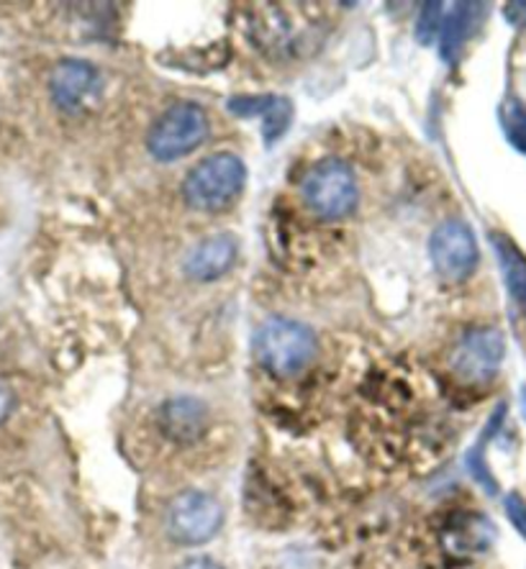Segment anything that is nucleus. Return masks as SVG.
<instances>
[{"label":"nucleus","instance_id":"nucleus-1","mask_svg":"<svg viewBox=\"0 0 526 569\" xmlns=\"http://www.w3.org/2000/svg\"><path fill=\"white\" fill-rule=\"evenodd\" d=\"M252 349L257 362L267 372L290 378L314 362L319 341L306 323L290 321V318H270L255 331Z\"/></svg>","mask_w":526,"mask_h":569},{"label":"nucleus","instance_id":"nucleus-2","mask_svg":"<svg viewBox=\"0 0 526 569\" xmlns=\"http://www.w3.org/2000/svg\"><path fill=\"white\" fill-rule=\"evenodd\" d=\"M247 186V167L237 154L219 152L198 162L182 182V198L196 211H224Z\"/></svg>","mask_w":526,"mask_h":569},{"label":"nucleus","instance_id":"nucleus-3","mask_svg":"<svg viewBox=\"0 0 526 569\" xmlns=\"http://www.w3.org/2000/svg\"><path fill=\"white\" fill-rule=\"evenodd\" d=\"M308 208L321 219H347L360 203V188L353 167L341 159H321L304 180Z\"/></svg>","mask_w":526,"mask_h":569},{"label":"nucleus","instance_id":"nucleus-4","mask_svg":"<svg viewBox=\"0 0 526 569\" xmlns=\"http://www.w3.org/2000/svg\"><path fill=\"white\" fill-rule=\"evenodd\" d=\"M208 137V116L196 103H178L165 111L160 121L149 131V152L160 162H175L204 144Z\"/></svg>","mask_w":526,"mask_h":569},{"label":"nucleus","instance_id":"nucleus-5","mask_svg":"<svg viewBox=\"0 0 526 569\" xmlns=\"http://www.w3.org/2000/svg\"><path fill=\"white\" fill-rule=\"evenodd\" d=\"M429 257L439 278L447 282H463L478 267L480 249L470 226L463 219H447L431 233Z\"/></svg>","mask_w":526,"mask_h":569},{"label":"nucleus","instance_id":"nucleus-6","mask_svg":"<svg viewBox=\"0 0 526 569\" xmlns=\"http://www.w3.org/2000/svg\"><path fill=\"white\" fill-rule=\"evenodd\" d=\"M224 508L208 492L188 490L178 496L167 510V531L178 543H206L221 531Z\"/></svg>","mask_w":526,"mask_h":569},{"label":"nucleus","instance_id":"nucleus-7","mask_svg":"<svg viewBox=\"0 0 526 569\" xmlns=\"http://www.w3.org/2000/svg\"><path fill=\"white\" fill-rule=\"evenodd\" d=\"M504 333L498 329H473L465 333L455 351V370L465 380L486 382L498 372L500 362H504Z\"/></svg>","mask_w":526,"mask_h":569},{"label":"nucleus","instance_id":"nucleus-8","mask_svg":"<svg viewBox=\"0 0 526 569\" xmlns=\"http://www.w3.org/2000/svg\"><path fill=\"white\" fill-rule=\"evenodd\" d=\"M100 86V72L86 60H62L49 74V93L62 111H78Z\"/></svg>","mask_w":526,"mask_h":569},{"label":"nucleus","instance_id":"nucleus-9","mask_svg":"<svg viewBox=\"0 0 526 569\" xmlns=\"http://www.w3.org/2000/svg\"><path fill=\"white\" fill-rule=\"evenodd\" d=\"M239 244L231 233H216V237L200 241V244L188 254L186 272L188 278L198 282H214L221 274H227L234 262H237Z\"/></svg>","mask_w":526,"mask_h":569},{"label":"nucleus","instance_id":"nucleus-10","mask_svg":"<svg viewBox=\"0 0 526 569\" xmlns=\"http://www.w3.org/2000/svg\"><path fill=\"white\" fill-rule=\"evenodd\" d=\"M206 426V408L193 398L170 400L162 408V429L170 439L186 443L198 439Z\"/></svg>","mask_w":526,"mask_h":569},{"label":"nucleus","instance_id":"nucleus-11","mask_svg":"<svg viewBox=\"0 0 526 569\" xmlns=\"http://www.w3.org/2000/svg\"><path fill=\"white\" fill-rule=\"evenodd\" d=\"M494 249L500 264V272H504L506 290L526 303V257L519 247L514 244L512 239L504 237V233H494Z\"/></svg>","mask_w":526,"mask_h":569},{"label":"nucleus","instance_id":"nucleus-12","mask_svg":"<svg viewBox=\"0 0 526 569\" xmlns=\"http://www.w3.org/2000/svg\"><path fill=\"white\" fill-rule=\"evenodd\" d=\"M473 11L475 6L470 3H455L449 6V13H445L439 33H441V57H445L447 62H453L455 57L460 54L467 37H470Z\"/></svg>","mask_w":526,"mask_h":569},{"label":"nucleus","instance_id":"nucleus-13","mask_svg":"<svg viewBox=\"0 0 526 569\" xmlns=\"http://www.w3.org/2000/svg\"><path fill=\"white\" fill-rule=\"evenodd\" d=\"M504 416H506V406H498L496 413L490 416V421L486 426V431H483V437L478 439V443H475V447L467 451V470H470V475L483 485V490L490 492V496H496L498 485L494 480V475H490L488 462H486V441L500 429V421H504Z\"/></svg>","mask_w":526,"mask_h":569},{"label":"nucleus","instance_id":"nucleus-14","mask_svg":"<svg viewBox=\"0 0 526 569\" xmlns=\"http://www.w3.org/2000/svg\"><path fill=\"white\" fill-rule=\"evenodd\" d=\"M290 121H294V103L288 98H278L275 96V103L270 106V111L262 116V133H265V144L272 147L282 133L288 131Z\"/></svg>","mask_w":526,"mask_h":569},{"label":"nucleus","instance_id":"nucleus-15","mask_svg":"<svg viewBox=\"0 0 526 569\" xmlns=\"http://www.w3.org/2000/svg\"><path fill=\"white\" fill-rule=\"evenodd\" d=\"M500 121H504L508 141L526 154V108L519 100H508L504 111H500Z\"/></svg>","mask_w":526,"mask_h":569},{"label":"nucleus","instance_id":"nucleus-16","mask_svg":"<svg viewBox=\"0 0 526 569\" xmlns=\"http://www.w3.org/2000/svg\"><path fill=\"white\" fill-rule=\"evenodd\" d=\"M272 103L275 96H234L229 98L227 108L239 119H249V116H265Z\"/></svg>","mask_w":526,"mask_h":569},{"label":"nucleus","instance_id":"nucleus-17","mask_svg":"<svg viewBox=\"0 0 526 569\" xmlns=\"http://www.w3.org/2000/svg\"><path fill=\"white\" fill-rule=\"evenodd\" d=\"M445 6L441 3H429L424 6V13L419 19V27H416V37H419L421 44H429V39L434 37V33L441 31V21H445Z\"/></svg>","mask_w":526,"mask_h":569},{"label":"nucleus","instance_id":"nucleus-18","mask_svg":"<svg viewBox=\"0 0 526 569\" xmlns=\"http://www.w3.org/2000/svg\"><path fill=\"white\" fill-rule=\"evenodd\" d=\"M506 516L508 521L516 526V531L526 539V500L519 496V492H512V496L506 498Z\"/></svg>","mask_w":526,"mask_h":569},{"label":"nucleus","instance_id":"nucleus-19","mask_svg":"<svg viewBox=\"0 0 526 569\" xmlns=\"http://www.w3.org/2000/svg\"><path fill=\"white\" fill-rule=\"evenodd\" d=\"M13 403H16L13 388H11V385H8L6 380H0V423H3L6 418L11 416Z\"/></svg>","mask_w":526,"mask_h":569},{"label":"nucleus","instance_id":"nucleus-20","mask_svg":"<svg viewBox=\"0 0 526 569\" xmlns=\"http://www.w3.org/2000/svg\"><path fill=\"white\" fill-rule=\"evenodd\" d=\"M506 21L516 29L526 27V0H519V3H508L506 6Z\"/></svg>","mask_w":526,"mask_h":569},{"label":"nucleus","instance_id":"nucleus-21","mask_svg":"<svg viewBox=\"0 0 526 569\" xmlns=\"http://www.w3.org/2000/svg\"><path fill=\"white\" fill-rule=\"evenodd\" d=\"M178 569H224L221 565H216L214 559L208 557H193V559H186Z\"/></svg>","mask_w":526,"mask_h":569},{"label":"nucleus","instance_id":"nucleus-22","mask_svg":"<svg viewBox=\"0 0 526 569\" xmlns=\"http://www.w3.org/2000/svg\"><path fill=\"white\" fill-rule=\"evenodd\" d=\"M522 408H524V416H526V388L522 390Z\"/></svg>","mask_w":526,"mask_h":569}]
</instances>
